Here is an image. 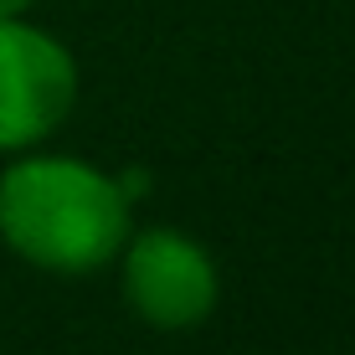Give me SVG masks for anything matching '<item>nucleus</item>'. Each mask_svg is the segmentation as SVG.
<instances>
[{
  "mask_svg": "<svg viewBox=\"0 0 355 355\" xmlns=\"http://www.w3.org/2000/svg\"><path fill=\"white\" fill-rule=\"evenodd\" d=\"M134 232V201L114 170L57 150H21L0 170V242L57 278L98 273Z\"/></svg>",
  "mask_w": 355,
  "mask_h": 355,
  "instance_id": "nucleus-1",
  "label": "nucleus"
},
{
  "mask_svg": "<svg viewBox=\"0 0 355 355\" xmlns=\"http://www.w3.org/2000/svg\"><path fill=\"white\" fill-rule=\"evenodd\" d=\"M83 72L72 46L31 16H0V155L46 144L72 119Z\"/></svg>",
  "mask_w": 355,
  "mask_h": 355,
  "instance_id": "nucleus-2",
  "label": "nucleus"
},
{
  "mask_svg": "<svg viewBox=\"0 0 355 355\" xmlns=\"http://www.w3.org/2000/svg\"><path fill=\"white\" fill-rule=\"evenodd\" d=\"M119 288L124 304L150 329L180 335L216 314L222 304V268L211 248L180 227H139L119 248Z\"/></svg>",
  "mask_w": 355,
  "mask_h": 355,
  "instance_id": "nucleus-3",
  "label": "nucleus"
},
{
  "mask_svg": "<svg viewBox=\"0 0 355 355\" xmlns=\"http://www.w3.org/2000/svg\"><path fill=\"white\" fill-rule=\"evenodd\" d=\"M36 0H0V16H31Z\"/></svg>",
  "mask_w": 355,
  "mask_h": 355,
  "instance_id": "nucleus-4",
  "label": "nucleus"
}]
</instances>
